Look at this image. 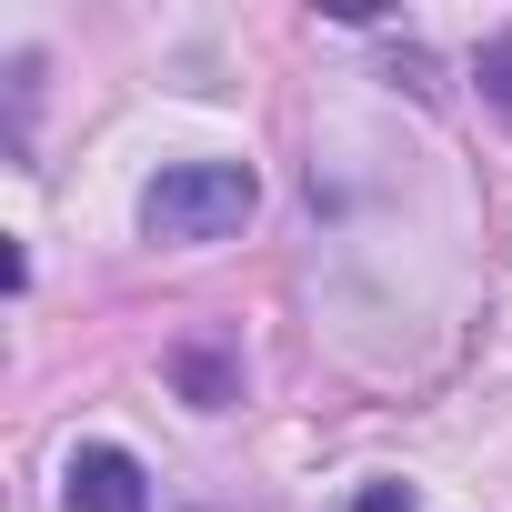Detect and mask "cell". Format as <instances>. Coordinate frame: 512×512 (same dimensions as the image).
I'll return each instance as SVG.
<instances>
[{
	"mask_svg": "<svg viewBox=\"0 0 512 512\" xmlns=\"http://www.w3.org/2000/svg\"><path fill=\"white\" fill-rule=\"evenodd\" d=\"M482 101L512 121V31H492V41H482Z\"/></svg>",
	"mask_w": 512,
	"mask_h": 512,
	"instance_id": "277c9868",
	"label": "cell"
},
{
	"mask_svg": "<svg viewBox=\"0 0 512 512\" xmlns=\"http://www.w3.org/2000/svg\"><path fill=\"white\" fill-rule=\"evenodd\" d=\"M61 502H71V512H151V472H141L121 442H81L71 472H61Z\"/></svg>",
	"mask_w": 512,
	"mask_h": 512,
	"instance_id": "7a4b0ae2",
	"label": "cell"
},
{
	"mask_svg": "<svg viewBox=\"0 0 512 512\" xmlns=\"http://www.w3.org/2000/svg\"><path fill=\"white\" fill-rule=\"evenodd\" d=\"M171 382H181L191 412H231V402H241V352H231L221 332H181V342H171Z\"/></svg>",
	"mask_w": 512,
	"mask_h": 512,
	"instance_id": "3957f363",
	"label": "cell"
},
{
	"mask_svg": "<svg viewBox=\"0 0 512 512\" xmlns=\"http://www.w3.org/2000/svg\"><path fill=\"white\" fill-rule=\"evenodd\" d=\"M251 211H262V171L251 161H171L141 191V231L151 241H231Z\"/></svg>",
	"mask_w": 512,
	"mask_h": 512,
	"instance_id": "6da1fadb",
	"label": "cell"
},
{
	"mask_svg": "<svg viewBox=\"0 0 512 512\" xmlns=\"http://www.w3.org/2000/svg\"><path fill=\"white\" fill-rule=\"evenodd\" d=\"M352 512H422V502H412V482H362Z\"/></svg>",
	"mask_w": 512,
	"mask_h": 512,
	"instance_id": "5b68a950",
	"label": "cell"
}]
</instances>
